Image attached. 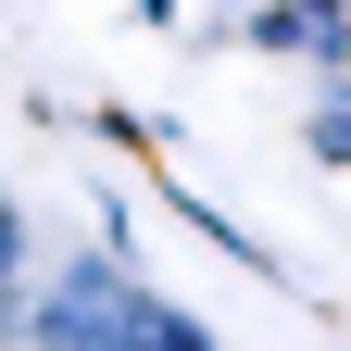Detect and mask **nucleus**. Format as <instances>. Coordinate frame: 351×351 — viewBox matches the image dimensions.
Here are the masks:
<instances>
[{
  "label": "nucleus",
  "mask_w": 351,
  "mask_h": 351,
  "mask_svg": "<svg viewBox=\"0 0 351 351\" xmlns=\"http://www.w3.org/2000/svg\"><path fill=\"white\" fill-rule=\"evenodd\" d=\"M13 276H25V213L0 201V289H13Z\"/></svg>",
  "instance_id": "f257e3e1"
}]
</instances>
